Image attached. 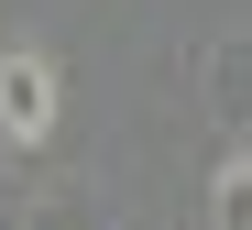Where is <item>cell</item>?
<instances>
[{"label": "cell", "mask_w": 252, "mask_h": 230, "mask_svg": "<svg viewBox=\"0 0 252 230\" xmlns=\"http://www.w3.org/2000/svg\"><path fill=\"white\" fill-rule=\"evenodd\" d=\"M208 230H252V154L220 164V187H208Z\"/></svg>", "instance_id": "3"}, {"label": "cell", "mask_w": 252, "mask_h": 230, "mask_svg": "<svg viewBox=\"0 0 252 230\" xmlns=\"http://www.w3.org/2000/svg\"><path fill=\"white\" fill-rule=\"evenodd\" d=\"M55 99H66V77H55L44 44H0V154H44Z\"/></svg>", "instance_id": "1"}, {"label": "cell", "mask_w": 252, "mask_h": 230, "mask_svg": "<svg viewBox=\"0 0 252 230\" xmlns=\"http://www.w3.org/2000/svg\"><path fill=\"white\" fill-rule=\"evenodd\" d=\"M208 88H220V121L252 131V44H220V55H208Z\"/></svg>", "instance_id": "2"}]
</instances>
